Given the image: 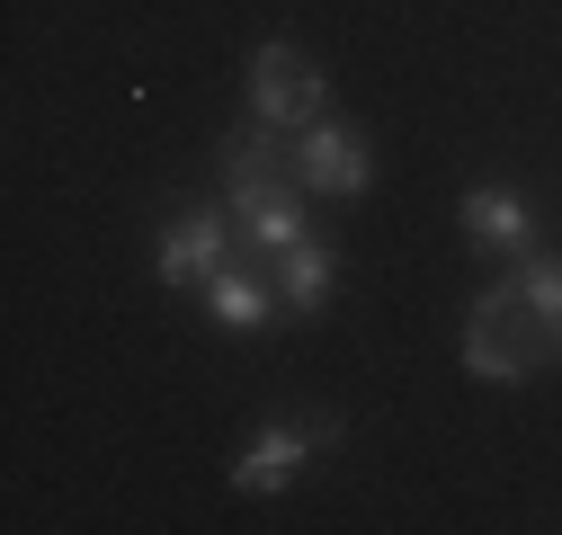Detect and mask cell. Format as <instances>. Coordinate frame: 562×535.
Returning <instances> with one entry per match:
<instances>
[{"label": "cell", "mask_w": 562, "mask_h": 535, "mask_svg": "<svg viewBox=\"0 0 562 535\" xmlns=\"http://www.w3.org/2000/svg\"><path fill=\"white\" fill-rule=\"evenodd\" d=\"M553 349H562V340L536 321V304H527L518 277H501V286L473 295V312H464V366H473L482 384H527Z\"/></svg>", "instance_id": "cell-1"}, {"label": "cell", "mask_w": 562, "mask_h": 535, "mask_svg": "<svg viewBox=\"0 0 562 535\" xmlns=\"http://www.w3.org/2000/svg\"><path fill=\"white\" fill-rule=\"evenodd\" d=\"M250 125L259 134H304L322 125V72L295 45H259L250 54Z\"/></svg>", "instance_id": "cell-2"}, {"label": "cell", "mask_w": 562, "mask_h": 535, "mask_svg": "<svg viewBox=\"0 0 562 535\" xmlns=\"http://www.w3.org/2000/svg\"><path fill=\"white\" fill-rule=\"evenodd\" d=\"M367 179H375V161H367V134L358 125H304L295 134V187H313V196H367Z\"/></svg>", "instance_id": "cell-3"}, {"label": "cell", "mask_w": 562, "mask_h": 535, "mask_svg": "<svg viewBox=\"0 0 562 535\" xmlns=\"http://www.w3.org/2000/svg\"><path fill=\"white\" fill-rule=\"evenodd\" d=\"M322 446H339V420H330V411L304 420V429H259V437L233 455V491H250V500H259V491H286V482H295V464L322 455Z\"/></svg>", "instance_id": "cell-4"}, {"label": "cell", "mask_w": 562, "mask_h": 535, "mask_svg": "<svg viewBox=\"0 0 562 535\" xmlns=\"http://www.w3.org/2000/svg\"><path fill=\"white\" fill-rule=\"evenodd\" d=\"M224 250H233L224 206H188V215H170V232H161V250H153V277H161V286H205V277L224 268Z\"/></svg>", "instance_id": "cell-5"}, {"label": "cell", "mask_w": 562, "mask_h": 535, "mask_svg": "<svg viewBox=\"0 0 562 535\" xmlns=\"http://www.w3.org/2000/svg\"><path fill=\"white\" fill-rule=\"evenodd\" d=\"M464 232H473V250H509V259L536 250V215L509 187H464Z\"/></svg>", "instance_id": "cell-6"}, {"label": "cell", "mask_w": 562, "mask_h": 535, "mask_svg": "<svg viewBox=\"0 0 562 535\" xmlns=\"http://www.w3.org/2000/svg\"><path fill=\"white\" fill-rule=\"evenodd\" d=\"M322 295H330V250L322 241H286L277 250V304L286 312H322Z\"/></svg>", "instance_id": "cell-7"}, {"label": "cell", "mask_w": 562, "mask_h": 535, "mask_svg": "<svg viewBox=\"0 0 562 535\" xmlns=\"http://www.w3.org/2000/svg\"><path fill=\"white\" fill-rule=\"evenodd\" d=\"M205 312H215L224 330H259V321L277 312V295H268L259 277H241V268H215V277H205Z\"/></svg>", "instance_id": "cell-8"}, {"label": "cell", "mask_w": 562, "mask_h": 535, "mask_svg": "<svg viewBox=\"0 0 562 535\" xmlns=\"http://www.w3.org/2000/svg\"><path fill=\"white\" fill-rule=\"evenodd\" d=\"M518 286H527V304H536V321L562 340V259H544V250H527V268H518Z\"/></svg>", "instance_id": "cell-9"}]
</instances>
